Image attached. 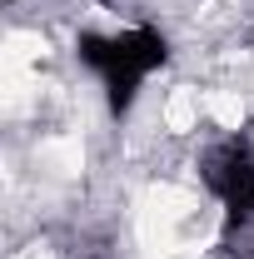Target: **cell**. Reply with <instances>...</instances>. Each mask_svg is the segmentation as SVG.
I'll use <instances>...</instances> for the list:
<instances>
[{
	"label": "cell",
	"instance_id": "3",
	"mask_svg": "<svg viewBox=\"0 0 254 259\" xmlns=\"http://www.w3.org/2000/svg\"><path fill=\"white\" fill-rule=\"evenodd\" d=\"M194 115H199L194 90H175V95H170V105H164V125L175 130V135H185V130L194 125Z\"/></svg>",
	"mask_w": 254,
	"mask_h": 259
},
{
	"label": "cell",
	"instance_id": "5",
	"mask_svg": "<svg viewBox=\"0 0 254 259\" xmlns=\"http://www.w3.org/2000/svg\"><path fill=\"white\" fill-rule=\"evenodd\" d=\"M45 160L60 164V175H75L80 169V145H45Z\"/></svg>",
	"mask_w": 254,
	"mask_h": 259
},
{
	"label": "cell",
	"instance_id": "6",
	"mask_svg": "<svg viewBox=\"0 0 254 259\" xmlns=\"http://www.w3.org/2000/svg\"><path fill=\"white\" fill-rule=\"evenodd\" d=\"M40 259H50V254H40Z\"/></svg>",
	"mask_w": 254,
	"mask_h": 259
},
{
	"label": "cell",
	"instance_id": "4",
	"mask_svg": "<svg viewBox=\"0 0 254 259\" xmlns=\"http://www.w3.org/2000/svg\"><path fill=\"white\" fill-rule=\"evenodd\" d=\"M204 110H209V115H215L224 130H239V125H244V100L229 95V90H215V95L204 100Z\"/></svg>",
	"mask_w": 254,
	"mask_h": 259
},
{
	"label": "cell",
	"instance_id": "1",
	"mask_svg": "<svg viewBox=\"0 0 254 259\" xmlns=\"http://www.w3.org/2000/svg\"><path fill=\"white\" fill-rule=\"evenodd\" d=\"M190 209H194V199L185 190H175V185H155V190L145 194V209H140V229H145V239L164 249L170 234H175V225H180Z\"/></svg>",
	"mask_w": 254,
	"mask_h": 259
},
{
	"label": "cell",
	"instance_id": "2",
	"mask_svg": "<svg viewBox=\"0 0 254 259\" xmlns=\"http://www.w3.org/2000/svg\"><path fill=\"white\" fill-rule=\"evenodd\" d=\"M45 60V40L30 30H15L5 35V70H30V65Z\"/></svg>",
	"mask_w": 254,
	"mask_h": 259
}]
</instances>
